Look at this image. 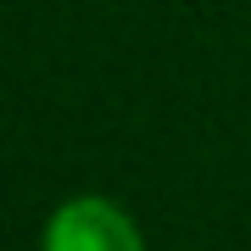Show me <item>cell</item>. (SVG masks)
<instances>
[{
  "instance_id": "1",
  "label": "cell",
  "mask_w": 251,
  "mask_h": 251,
  "mask_svg": "<svg viewBox=\"0 0 251 251\" xmlns=\"http://www.w3.org/2000/svg\"><path fill=\"white\" fill-rule=\"evenodd\" d=\"M45 251H140V229L112 201L84 196V201H67L50 218Z\"/></svg>"
}]
</instances>
